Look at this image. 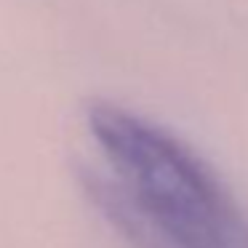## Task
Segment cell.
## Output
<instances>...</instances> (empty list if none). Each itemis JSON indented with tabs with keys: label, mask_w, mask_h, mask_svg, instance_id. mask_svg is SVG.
I'll return each mask as SVG.
<instances>
[{
	"label": "cell",
	"mask_w": 248,
	"mask_h": 248,
	"mask_svg": "<svg viewBox=\"0 0 248 248\" xmlns=\"http://www.w3.org/2000/svg\"><path fill=\"white\" fill-rule=\"evenodd\" d=\"M86 120L107 166L99 200L141 248H248V214L187 141L112 102Z\"/></svg>",
	"instance_id": "cell-1"
}]
</instances>
